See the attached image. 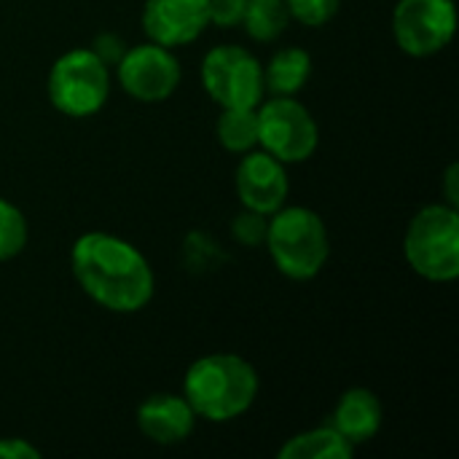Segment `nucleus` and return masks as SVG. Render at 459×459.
<instances>
[{"instance_id": "obj_1", "label": "nucleus", "mask_w": 459, "mask_h": 459, "mask_svg": "<svg viewBox=\"0 0 459 459\" xmlns=\"http://www.w3.org/2000/svg\"><path fill=\"white\" fill-rule=\"evenodd\" d=\"M73 277L81 290L108 312L134 315L153 299L156 280L145 255L121 237L89 231L70 253Z\"/></svg>"}, {"instance_id": "obj_2", "label": "nucleus", "mask_w": 459, "mask_h": 459, "mask_svg": "<svg viewBox=\"0 0 459 459\" xmlns=\"http://www.w3.org/2000/svg\"><path fill=\"white\" fill-rule=\"evenodd\" d=\"M258 395L255 368L234 352H212L191 363L183 382V398L196 417L207 422H231L242 417Z\"/></svg>"}, {"instance_id": "obj_3", "label": "nucleus", "mask_w": 459, "mask_h": 459, "mask_svg": "<svg viewBox=\"0 0 459 459\" xmlns=\"http://www.w3.org/2000/svg\"><path fill=\"white\" fill-rule=\"evenodd\" d=\"M264 245L269 247L277 272L299 282L317 277L331 255L328 229L309 207L282 204L277 212H272Z\"/></svg>"}, {"instance_id": "obj_4", "label": "nucleus", "mask_w": 459, "mask_h": 459, "mask_svg": "<svg viewBox=\"0 0 459 459\" xmlns=\"http://www.w3.org/2000/svg\"><path fill=\"white\" fill-rule=\"evenodd\" d=\"M409 266L430 282H452L459 274V212L452 204L422 207L403 237Z\"/></svg>"}, {"instance_id": "obj_5", "label": "nucleus", "mask_w": 459, "mask_h": 459, "mask_svg": "<svg viewBox=\"0 0 459 459\" xmlns=\"http://www.w3.org/2000/svg\"><path fill=\"white\" fill-rule=\"evenodd\" d=\"M46 89L62 116L86 118L100 113L108 102L110 73L91 48H70L51 65Z\"/></svg>"}, {"instance_id": "obj_6", "label": "nucleus", "mask_w": 459, "mask_h": 459, "mask_svg": "<svg viewBox=\"0 0 459 459\" xmlns=\"http://www.w3.org/2000/svg\"><path fill=\"white\" fill-rule=\"evenodd\" d=\"M258 145L282 164H301L312 159L320 143V129L307 105L296 97H269L258 108Z\"/></svg>"}, {"instance_id": "obj_7", "label": "nucleus", "mask_w": 459, "mask_h": 459, "mask_svg": "<svg viewBox=\"0 0 459 459\" xmlns=\"http://www.w3.org/2000/svg\"><path fill=\"white\" fill-rule=\"evenodd\" d=\"M202 86L221 108H258L264 65L242 46H215L202 59Z\"/></svg>"}, {"instance_id": "obj_8", "label": "nucleus", "mask_w": 459, "mask_h": 459, "mask_svg": "<svg viewBox=\"0 0 459 459\" xmlns=\"http://www.w3.org/2000/svg\"><path fill=\"white\" fill-rule=\"evenodd\" d=\"M457 30L455 0H398L393 35L403 54L425 59L444 51Z\"/></svg>"}, {"instance_id": "obj_9", "label": "nucleus", "mask_w": 459, "mask_h": 459, "mask_svg": "<svg viewBox=\"0 0 459 459\" xmlns=\"http://www.w3.org/2000/svg\"><path fill=\"white\" fill-rule=\"evenodd\" d=\"M116 75L121 89L137 102H164L180 86V62L178 56L159 43H143L126 48L116 62Z\"/></svg>"}, {"instance_id": "obj_10", "label": "nucleus", "mask_w": 459, "mask_h": 459, "mask_svg": "<svg viewBox=\"0 0 459 459\" xmlns=\"http://www.w3.org/2000/svg\"><path fill=\"white\" fill-rule=\"evenodd\" d=\"M234 186H237V196H239L242 207L261 212V215L277 212L290 194L285 164L266 151L245 153V159L237 167Z\"/></svg>"}, {"instance_id": "obj_11", "label": "nucleus", "mask_w": 459, "mask_h": 459, "mask_svg": "<svg viewBox=\"0 0 459 459\" xmlns=\"http://www.w3.org/2000/svg\"><path fill=\"white\" fill-rule=\"evenodd\" d=\"M207 24V0H145L143 8V30L148 40L167 48L194 43Z\"/></svg>"}, {"instance_id": "obj_12", "label": "nucleus", "mask_w": 459, "mask_h": 459, "mask_svg": "<svg viewBox=\"0 0 459 459\" xmlns=\"http://www.w3.org/2000/svg\"><path fill=\"white\" fill-rule=\"evenodd\" d=\"M196 425V414L183 395L153 393L137 406V428L159 446L183 444Z\"/></svg>"}, {"instance_id": "obj_13", "label": "nucleus", "mask_w": 459, "mask_h": 459, "mask_svg": "<svg viewBox=\"0 0 459 459\" xmlns=\"http://www.w3.org/2000/svg\"><path fill=\"white\" fill-rule=\"evenodd\" d=\"M382 417H385V411H382L379 398L366 387H352L339 398L331 425L352 446H358V444H368L379 433Z\"/></svg>"}, {"instance_id": "obj_14", "label": "nucleus", "mask_w": 459, "mask_h": 459, "mask_svg": "<svg viewBox=\"0 0 459 459\" xmlns=\"http://www.w3.org/2000/svg\"><path fill=\"white\" fill-rule=\"evenodd\" d=\"M309 75L312 56L299 46H288L280 48L264 67V89L272 97H296L307 86Z\"/></svg>"}, {"instance_id": "obj_15", "label": "nucleus", "mask_w": 459, "mask_h": 459, "mask_svg": "<svg viewBox=\"0 0 459 459\" xmlns=\"http://www.w3.org/2000/svg\"><path fill=\"white\" fill-rule=\"evenodd\" d=\"M352 452L355 446L333 425H323L293 436L280 449V459H350Z\"/></svg>"}, {"instance_id": "obj_16", "label": "nucleus", "mask_w": 459, "mask_h": 459, "mask_svg": "<svg viewBox=\"0 0 459 459\" xmlns=\"http://www.w3.org/2000/svg\"><path fill=\"white\" fill-rule=\"evenodd\" d=\"M218 143L231 153H247L258 145L255 108H223L215 124Z\"/></svg>"}, {"instance_id": "obj_17", "label": "nucleus", "mask_w": 459, "mask_h": 459, "mask_svg": "<svg viewBox=\"0 0 459 459\" xmlns=\"http://www.w3.org/2000/svg\"><path fill=\"white\" fill-rule=\"evenodd\" d=\"M290 13L285 0H247L242 24L258 43H272L288 30Z\"/></svg>"}, {"instance_id": "obj_18", "label": "nucleus", "mask_w": 459, "mask_h": 459, "mask_svg": "<svg viewBox=\"0 0 459 459\" xmlns=\"http://www.w3.org/2000/svg\"><path fill=\"white\" fill-rule=\"evenodd\" d=\"M27 245V221L22 210L0 196V261L16 258Z\"/></svg>"}, {"instance_id": "obj_19", "label": "nucleus", "mask_w": 459, "mask_h": 459, "mask_svg": "<svg viewBox=\"0 0 459 459\" xmlns=\"http://www.w3.org/2000/svg\"><path fill=\"white\" fill-rule=\"evenodd\" d=\"M290 19L307 24V27H323L331 22L342 5V0H285Z\"/></svg>"}, {"instance_id": "obj_20", "label": "nucleus", "mask_w": 459, "mask_h": 459, "mask_svg": "<svg viewBox=\"0 0 459 459\" xmlns=\"http://www.w3.org/2000/svg\"><path fill=\"white\" fill-rule=\"evenodd\" d=\"M266 226H269L266 215L253 212V210H245L242 215L234 218L231 231H234V239H237V242H242V245H247V247H258V245H264V239H266Z\"/></svg>"}, {"instance_id": "obj_21", "label": "nucleus", "mask_w": 459, "mask_h": 459, "mask_svg": "<svg viewBox=\"0 0 459 459\" xmlns=\"http://www.w3.org/2000/svg\"><path fill=\"white\" fill-rule=\"evenodd\" d=\"M245 5H247V0H207L210 24H218V27H237V24H242Z\"/></svg>"}, {"instance_id": "obj_22", "label": "nucleus", "mask_w": 459, "mask_h": 459, "mask_svg": "<svg viewBox=\"0 0 459 459\" xmlns=\"http://www.w3.org/2000/svg\"><path fill=\"white\" fill-rule=\"evenodd\" d=\"M105 65H116L121 56H124V51H126V46H124V40L121 38H116V35H110V32H105V35H100L97 40H94V48H91Z\"/></svg>"}, {"instance_id": "obj_23", "label": "nucleus", "mask_w": 459, "mask_h": 459, "mask_svg": "<svg viewBox=\"0 0 459 459\" xmlns=\"http://www.w3.org/2000/svg\"><path fill=\"white\" fill-rule=\"evenodd\" d=\"M0 459H40V452L24 438H0Z\"/></svg>"}, {"instance_id": "obj_24", "label": "nucleus", "mask_w": 459, "mask_h": 459, "mask_svg": "<svg viewBox=\"0 0 459 459\" xmlns=\"http://www.w3.org/2000/svg\"><path fill=\"white\" fill-rule=\"evenodd\" d=\"M457 164H452L446 172V204L457 207Z\"/></svg>"}]
</instances>
